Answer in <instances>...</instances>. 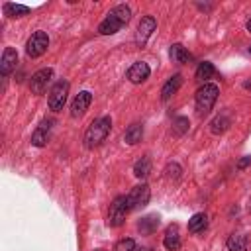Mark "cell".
<instances>
[{
	"label": "cell",
	"mask_w": 251,
	"mask_h": 251,
	"mask_svg": "<svg viewBox=\"0 0 251 251\" xmlns=\"http://www.w3.org/2000/svg\"><path fill=\"white\" fill-rule=\"evenodd\" d=\"M129 20H131V8H129L127 4H118V6H114V8L106 14V18L100 22L98 33H102V35H114V33H118L124 25H127Z\"/></svg>",
	"instance_id": "1"
},
{
	"label": "cell",
	"mask_w": 251,
	"mask_h": 251,
	"mask_svg": "<svg viewBox=\"0 0 251 251\" xmlns=\"http://www.w3.org/2000/svg\"><path fill=\"white\" fill-rule=\"evenodd\" d=\"M110 129H112V120H110V116L96 118V120L88 126V129L84 131V137H82L84 147H86V149H96V147H100V145L106 141V137L110 135Z\"/></svg>",
	"instance_id": "2"
},
{
	"label": "cell",
	"mask_w": 251,
	"mask_h": 251,
	"mask_svg": "<svg viewBox=\"0 0 251 251\" xmlns=\"http://www.w3.org/2000/svg\"><path fill=\"white\" fill-rule=\"evenodd\" d=\"M218 94H220V88H218V84H212V82H206L204 86H200L196 90L194 104H196L198 116H204V114H208L212 110V106L218 100Z\"/></svg>",
	"instance_id": "3"
},
{
	"label": "cell",
	"mask_w": 251,
	"mask_h": 251,
	"mask_svg": "<svg viewBox=\"0 0 251 251\" xmlns=\"http://www.w3.org/2000/svg\"><path fill=\"white\" fill-rule=\"evenodd\" d=\"M69 80H57L51 90H49V96H47V104H49V110L53 112H61L65 102H67V94H69Z\"/></svg>",
	"instance_id": "4"
},
{
	"label": "cell",
	"mask_w": 251,
	"mask_h": 251,
	"mask_svg": "<svg viewBox=\"0 0 251 251\" xmlns=\"http://www.w3.org/2000/svg\"><path fill=\"white\" fill-rule=\"evenodd\" d=\"M129 212L127 206V198L126 196H116L110 204V212H108V226L110 227H120L126 222V216Z\"/></svg>",
	"instance_id": "5"
},
{
	"label": "cell",
	"mask_w": 251,
	"mask_h": 251,
	"mask_svg": "<svg viewBox=\"0 0 251 251\" xmlns=\"http://www.w3.org/2000/svg\"><path fill=\"white\" fill-rule=\"evenodd\" d=\"M47 47H49V35L45 31H41V29L35 31V33H31V37L25 41V53L31 59L41 57L47 51Z\"/></svg>",
	"instance_id": "6"
},
{
	"label": "cell",
	"mask_w": 251,
	"mask_h": 251,
	"mask_svg": "<svg viewBox=\"0 0 251 251\" xmlns=\"http://www.w3.org/2000/svg\"><path fill=\"white\" fill-rule=\"evenodd\" d=\"M126 198H127L129 212H131V210H139V208H143V206H147V204H149V198H151V188H149V184L141 182V184L133 186Z\"/></svg>",
	"instance_id": "7"
},
{
	"label": "cell",
	"mask_w": 251,
	"mask_h": 251,
	"mask_svg": "<svg viewBox=\"0 0 251 251\" xmlns=\"http://www.w3.org/2000/svg\"><path fill=\"white\" fill-rule=\"evenodd\" d=\"M51 78H53V69L47 67V69L35 71V73L31 75V78H29V90H31L33 94H37V96L45 94V90H47Z\"/></svg>",
	"instance_id": "8"
},
{
	"label": "cell",
	"mask_w": 251,
	"mask_h": 251,
	"mask_svg": "<svg viewBox=\"0 0 251 251\" xmlns=\"http://www.w3.org/2000/svg\"><path fill=\"white\" fill-rule=\"evenodd\" d=\"M155 27H157L155 18H153V16H143V18L139 20V24H137L135 43H137L139 47H143V45H145V41H147V39L151 37V33L155 31Z\"/></svg>",
	"instance_id": "9"
},
{
	"label": "cell",
	"mask_w": 251,
	"mask_h": 251,
	"mask_svg": "<svg viewBox=\"0 0 251 251\" xmlns=\"http://www.w3.org/2000/svg\"><path fill=\"white\" fill-rule=\"evenodd\" d=\"M149 75H151V69H149V65L143 63V61L133 63V65L127 69V73H126L127 80L133 82V84H141V82H145V80L149 78Z\"/></svg>",
	"instance_id": "10"
},
{
	"label": "cell",
	"mask_w": 251,
	"mask_h": 251,
	"mask_svg": "<svg viewBox=\"0 0 251 251\" xmlns=\"http://www.w3.org/2000/svg\"><path fill=\"white\" fill-rule=\"evenodd\" d=\"M90 102H92V94L88 90H82L75 96L73 104H71V116L73 118H82L86 114V110L90 108Z\"/></svg>",
	"instance_id": "11"
},
{
	"label": "cell",
	"mask_w": 251,
	"mask_h": 251,
	"mask_svg": "<svg viewBox=\"0 0 251 251\" xmlns=\"http://www.w3.org/2000/svg\"><path fill=\"white\" fill-rule=\"evenodd\" d=\"M18 65V51L14 47H6L4 53H2V59H0V73L2 76H8Z\"/></svg>",
	"instance_id": "12"
},
{
	"label": "cell",
	"mask_w": 251,
	"mask_h": 251,
	"mask_svg": "<svg viewBox=\"0 0 251 251\" xmlns=\"http://www.w3.org/2000/svg\"><path fill=\"white\" fill-rule=\"evenodd\" d=\"M51 120H43L39 126H37V129L33 131V135H31V145H35V147H43V145H47V141H49V137H51Z\"/></svg>",
	"instance_id": "13"
},
{
	"label": "cell",
	"mask_w": 251,
	"mask_h": 251,
	"mask_svg": "<svg viewBox=\"0 0 251 251\" xmlns=\"http://www.w3.org/2000/svg\"><path fill=\"white\" fill-rule=\"evenodd\" d=\"M163 245L167 251H176L180 247V231H178V224H171L165 229L163 235Z\"/></svg>",
	"instance_id": "14"
},
{
	"label": "cell",
	"mask_w": 251,
	"mask_h": 251,
	"mask_svg": "<svg viewBox=\"0 0 251 251\" xmlns=\"http://www.w3.org/2000/svg\"><path fill=\"white\" fill-rule=\"evenodd\" d=\"M161 224V218L159 214H149V216H143L139 222H137V229L143 233V235H151Z\"/></svg>",
	"instance_id": "15"
},
{
	"label": "cell",
	"mask_w": 251,
	"mask_h": 251,
	"mask_svg": "<svg viewBox=\"0 0 251 251\" xmlns=\"http://www.w3.org/2000/svg\"><path fill=\"white\" fill-rule=\"evenodd\" d=\"M169 57H171V61L176 63V65H184V63H188V61L192 59V55H190V53L186 51V47L180 45V43H173V45H171Z\"/></svg>",
	"instance_id": "16"
},
{
	"label": "cell",
	"mask_w": 251,
	"mask_h": 251,
	"mask_svg": "<svg viewBox=\"0 0 251 251\" xmlns=\"http://www.w3.org/2000/svg\"><path fill=\"white\" fill-rule=\"evenodd\" d=\"M182 86V75H173L165 84H163V88H161V98L163 100H169L173 94H176V90Z\"/></svg>",
	"instance_id": "17"
},
{
	"label": "cell",
	"mask_w": 251,
	"mask_h": 251,
	"mask_svg": "<svg viewBox=\"0 0 251 251\" xmlns=\"http://www.w3.org/2000/svg\"><path fill=\"white\" fill-rule=\"evenodd\" d=\"M141 137H143V126L141 124H131L124 133V141L127 145H137L141 141Z\"/></svg>",
	"instance_id": "18"
},
{
	"label": "cell",
	"mask_w": 251,
	"mask_h": 251,
	"mask_svg": "<svg viewBox=\"0 0 251 251\" xmlns=\"http://www.w3.org/2000/svg\"><path fill=\"white\" fill-rule=\"evenodd\" d=\"M216 75V69H214V65L210 63V61H202L198 67H196V80L198 82H204L206 84V80H210L212 76Z\"/></svg>",
	"instance_id": "19"
},
{
	"label": "cell",
	"mask_w": 251,
	"mask_h": 251,
	"mask_svg": "<svg viewBox=\"0 0 251 251\" xmlns=\"http://www.w3.org/2000/svg\"><path fill=\"white\" fill-rule=\"evenodd\" d=\"M206 227H208V218H206V214H202V212L194 214V216L188 220V231H190V233H202Z\"/></svg>",
	"instance_id": "20"
},
{
	"label": "cell",
	"mask_w": 251,
	"mask_h": 251,
	"mask_svg": "<svg viewBox=\"0 0 251 251\" xmlns=\"http://www.w3.org/2000/svg\"><path fill=\"white\" fill-rule=\"evenodd\" d=\"M229 251H247V237L241 233H231L226 241Z\"/></svg>",
	"instance_id": "21"
},
{
	"label": "cell",
	"mask_w": 251,
	"mask_h": 251,
	"mask_svg": "<svg viewBox=\"0 0 251 251\" xmlns=\"http://www.w3.org/2000/svg\"><path fill=\"white\" fill-rule=\"evenodd\" d=\"M4 14L8 16V18H22V16H25V14H29V8L27 6H24V4H14V2H6L4 6Z\"/></svg>",
	"instance_id": "22"
},
{
	"label": "cell",
	"mask_w": 251,
	"mask_h": 251,
	"mask_svg": "<svg viewBox=\"0 0 251 251\" xmlns=\"http://www.w3.org/2000/svg\"><path fill=\"white\" fill-rule=\"evenodd\" d=\"M227 127H229V118H227L226 114H222V116H216V118L210 122V131H212L214 135H218V133H224Z\"/></svg>",
	"instance_id": "23"
},
{
	"label": "cell",
	"mask_w": 251,
	"mask_h": 251,
	"mask_svg": "<svg viewBox=\"0 0 251 251\" xmlns=\"http://www.w3.org/2000/svg\"><path fill=\"white\" fill-rule=\"evenodd\" d=\"M151 173V159L149 157H141L135 165H133V175L137 178H145Z\"/></svg>",
	"instance_id": "24"
},
{
	"label": "cell",
	"mask_w": 251,
	"mask_h": 251,
	"mask_svg": "<svg viewBox=\"0 0 251 251\" xmlns=\"http://www.w3.org/2000/svg\"><path fill=\"white\" fill-rule=\"evenodd\" d=\"M180 173H182V169H180L178 163H169V165L165 167V176H167L169 180H173V182H176V180L180 178Z\"/></svg>",
	"instance_id": "25"
},
{
	"label": "cell",
	"mask_w": 251,
	"mask_h": 251,
	"mask_svg": "<svg viewBox=\"0 0 251 251\" xmlns=\"http://www.w3.org/2000/svg\"><path fill=\"white\" fill-rule=\"evenodd\" d=\"M114 251H137V247H135V241L131 237H124L116 243Z\"/></svg>",
	"instance_id": "26"
},
{
	"label": "cell",
	"mask_w": 251,
	"mask_h": 251,
	"mask_svg": "<svg viewBox=\"0 0 251 251\" xmlns=\"http://www.w3.org/2000/svg\"><path fill=\"white\" fill-rule=\"evenodd\" d=\"M188 126H190L188 118H176L175 124H173V131H175L176 135H182L184 131H188Z\"/></svg>",
	"instance_id": "27"
},
{
	"label": "cell",
	"mask_w": 251,
	"mask_h": 251,
	"mask_svg": "<svg viewBox=\"0 0 251 251\" xmlns=\"http://www.w3.org/2000/svg\"><path fill=\"white\" fill-rule=\"evenodd\" d=\"M249 163H251V157H245V159H241V161L237 163V169H245Z\"/></svg>",
	"instance_id": "28"
},
{
	"label": "cell",
	"mask_w": 251,
	"mask_h": 251,
	"mask_svg": "<svg viewBox=\"0 0 251 251\" xmlns=\"http://www.w3.org/2000/svg\"><path fill=\"white\" fill-rule=\"evenodd\" d=\"M245 27H247V31H249V33H251V18H249V20H247V24H245Z\"/></svg>",
	"instance_id": "29"
},
{
	"label": "cell",
	"mask_w": 251,
	"mask_h": 251,
	"mask_svg": "<svg viewBox=\"0 0 251 251\" xmlns=\"http://www.w3.org/2000/svg\"><path fill=\"white\" fill-rule=\"evenodd\" d=\"M137 251H151V249H147V247H141V249H137Z\"/></svg>",
	"instance_id": "30"
},
{
	"label": "cell",
	"mask_w": 251,
	"mask_h": 251,
	"mask_svg": "<svg viewBox=\"0 0 251 251\" xmlns=\"http://www.w3.org/2000/svg\"><path fill=\"white\" fill-rule=\"evenodd\" d=\"M249 212H251V200H249Z\"/></svg>",
	"instance_id": "31"
},
{
	"label": "cell",
	"mask_w": 251,
	"mask_h": 251,
	"mask_svg": "<svg viewBox=\"0 0 251 251\" xmlns=\"http://www.w3.org/2000/svg\"><path fill=\"white\" fill-rule=\"evenodd\" d=\"M249 53H251V47H249Z\"/></svg>",
	"instance_id": "32"
},
{
	"label": "cell",
	"mask_w": 251,
	"mask_h": 251,
	"mask_svg": "<svg viewBox=\"0 0 251 251\" xmlns=\"http://www.w3.org/2000/svg\"><path fill=\"white\" fill-rule=\"evenodd\" d=\"M96 251H100V249H96Z\"/></svg>",
	"instance_id": "33"
}]
</instances>
